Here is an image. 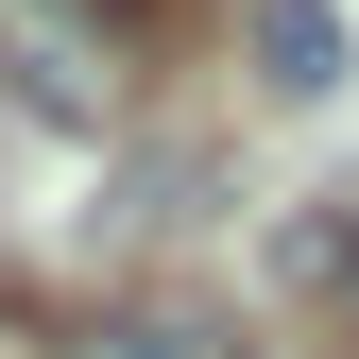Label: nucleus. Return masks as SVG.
Returning a JSON list of instances; mask_svg holds the SVG:
<instances>
[{"label":"nucleus","instance_id":"nucleus-1","mask_svg":"<svg viewBox=\"0 0 359 359\" xmlns=\"http://www.w3.org/2000/svg\"><path fill=\"white\" fill-rule=\"evenodd\" d=\"M0 86L52 137H120V34H103V0H0Z\"/></svg>","mask_w":359,"mask_h":359},{"label":"nucleus","instance_id":"nucleus-2","mask_svg":"<svg viewBox=\"0 0 359 359\" xmlns=\"http://www.w3.org/2000/svg\"><path fill=\"white\" fill-rule=\"evenodd\" d=\"M257 86H274V103H325L342 86V0H257Z\"/></svg>","mask_w":359,"mask_h":359},{"label":"nucleus","instance_id":"nucleus-3","mask_svg":"<svg viewBox=\"0 0 359 359\" xmlns=\"http://www.w3.org/2000/svg\"><path fill=\"white\" fill-rule=\"evenodd\" d=\"M274 274H291V291H342V325H359V205H308V222H274Z\"/></svg>","mask_w":359,"mask_h":359},{"label":"nucleus","instance_id":"nucleus-4","mask_svg":"<svg viewBox=\"0 0 359 359\" xmlns=\"http://www.w3.org/2000/svg\"><path fill=\"white\" fill-rule=\"evenodd\" d=\"M86 359H240V325H205V308H103Z\"/></svg>","mask_w":359,"mask_h":359}]
</instances>
